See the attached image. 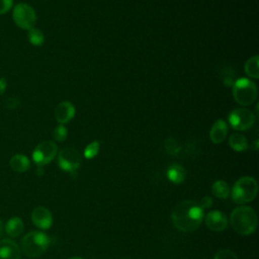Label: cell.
<instances>
[{
  "mask_svg": "<svg viewBox=\"0 0 259 259\" xmlns=\"http://www.w3.org/2000/svg\"><path fill=\"white\" fill-rule=\"evenodd\" d=\"M13 5V0H0V14L7 13Z\"/></svg>",
  "mask_w": 259,
  "mask_h": 259,
  "instance_id": "4316f807",
  "label": "cell"
},
{
  "mask_svg": "<svg viewBox=\"0 0 259 259\" xmlns=\"http://www.w3.org/2000/svg\"><path fill=\"white\" fill-rule=\"evenodd\" d=\"M200 206L203 208V209H206V208H209L211 205H212V198L208 195L206 196H203L200 201H198Z\"/></svg>",
  "mask_w": 259,
  "mask_h": 259,
  "instance_id": "83f0119b",
  "label": "cell"
},
{
  "mask_svg": "<svg viewBox=\"0 0 259 259\" xmlns=\"http://www.w3.org/2000/svg\"><path fill=\"white\" fill-rule=\"evenodd\" d=\"M99 152V142L93 141L84 150V157L87 159L94 158Z\"/></svg>",
  "mask_w": 259,
  "mask_h": 259,
  "instance_id": "7402d4cb",
  "label": "cell"
},
{
  "mask_svg": "<svg viewBox=\"0 0 259 259\" xmlns=\"http://www.w3.org/2000/svg\"><path fill=\"white\" fill-rule=\"evenodd\" d=\"M75 115V106L70 101L60 102L55 109V118L60 124L69 122Z\"/></svg>",
  "mask_w": 259,
  "mask_h": 259,
  "instance_id": "7c38bea8",
  "label": "cell"
},
{
  "mask_svg": "<svg viewBox=\"0 0 259 259\" xmlns=\"http://www.w3.org/2000/svg\"><path fill=\"white\" fill-rule=\"evenodd\" d=\"M31 221L38 229L48 230L53 225V215L48 208L37 206L31 212Z\"/></svg>",
  "mask_w": 259,
  "mask_h": 259,
  "instance_id": "30bf717a",
  "label": "cell"
},
{
  "mask_svg": "<svg viewBox=\"0 0 259 259\" xmlns=\"http://www.w3.org/2000/svg\"><path fill=\"white\" fill-rule=\"evenodd\" d=\"M245 72L251 78L257 79L259 77V58H258V56H253L246 61Z\"/></svg>",
  "mask_w": 259,
  "mask_h": 259,
  "instance_id": "ffe728a7",
  "label": "cell"
},
{
  "mask_svg": "<svg viewBox=\"0 0 259 259\" xmlns=\"http://www.w3.org/2000/svg\"><path fill=\"white\" fill-rule=\"evenodd\" d=\"M257 145H258V141L256 140V141L254 142V150H257V149H258V146H257Z\"/></svg>",
  "mask_w": 259,
  "mask_h": 259,
  "instance_id": "1f68e13d",
  "label": "cell"
},
{
  "mask_svg": "<svg viewBox=\"0 0 259 259\" xmlns=\"http://www.w3.org/2000/svg\"><path fill=\"white\" fill-rule=\"evenodd\" d=\"M228 135V126L225 120L218 119L210 127L209 139L213 144H221L225 141Z\"/></svg>",
  "mask_w": 259,
  "mask_h": 259,
  "instance_id": "5bb4252c",
  "label": "cell"
},
{
  "mask_svg": "<svg viewBox=\"0 0 259 259\" xmlns=\"http://www.w3.org/2000/svg\"><path fill=\"white\" fill-rule=\"evenodd\" d=\"M57 153L58 147L55 142L44 141L34 148L32 152V160L37 166L42 167L53 161Z\"/></svg>",
  "mask_w": 259,
  "mask_h": 259,
  "instance_id": "9c48e42d",
  "label": "cell"
},
{
  "mask_svg": "<svg viewBox=\"0 0 259 259\" xmlns=\"http://www.w3.org/2000/svg\"><path fill=\"white\" fill-rule=\"evenodd\" d=\"M9 165L13 171L23 173L29 169L30 162L26 156L22 154H16L9 160Z\"/></svg>",
  "mask_w": 259,
  "mask_h": 259,
  "instance_id": "2e32d148",
  "label": "cell"
},
{
  "mask_svg": "<svg viewBox=\"0 0 259 259\" xmlns=\"http://www.w3.org/2000/svg\"><path fill=\"white\" fill-rule=\"evenodd\" d=\"M186 171L184 167L180 164H171L167 169V178L175 183L180 184L185 180Z\"/></svg>",
  "mask_w": 259,
  "mask_h": 259,
  "instance_id": "9a60e30c",
  "label": "cell"
},
{
  "mask_svg": "<svg viewBox=\"0 0 259 259\" xmlns=\"http://www.w3.org/2000/svg\"><path fill=\"white\" fill-rule=\"evenodd\" d=\"M67 136H68V131L67 128L65 127V125L63 124H59L57 125L55 128H54V132H53V138L55 141L57 142H63L67 139Z\"/></svg>",
  "mask_w": 259,
  "mask_h": 259,
  "instance_id": "603a6c76",
  "label": "cell"
},
{
  "mask_svg": "<svg viewBox=\"0 0 259 259\" xmlns=\"http://www.w3.org/2000/svg\"><path fill=\"white\" fill-rule=\"evenodd\" d=\"M69 259H82L81 257H77V256H74V257H71V258H69Z\"/></svg>",
  "mask_w": 259,
  "mask_h": 259,
  "instance_id": "d6a6232c",
  "label": "cell"
},
{
  "mask_svg": "<svg viewBox=\"0 0 259 259\" xmlns=\"http://www.w3.org/2000/svg\"><path fill=\"white\" fill-rule=\"evenodd\" d=\"M230 222L235 232L243 236H248L255 232L258 219L255 210L251 206L242 205L232 211Z\"/></svg>",
  "mask_w": 259,
  "mask_h": 259,
  "instance_id": "7a4b0ae2",
  "label": "cell"
},
{
  "mask_svg": "<svg viewBox=\"0 0 259 259\" xmlns=\"http://www.w3.org/2000/svg\"><path fill=\"white\" fill-rule=\"evenodd\" d=\"M23 222L18 217L11 218L5 225V232L10 237H18L23 231Z\"/></svg>",
  "mask_w": 259,
  "mask_h": 259,
  "instance_id": "e0dca14e",
  "label": "cell"
},
{
  "mask_svg": "<svg viewBox=\"0 0 259 259\" xmlns=\"http://www.w3.org/2000/svg\"><path fill=\"white\" fill-rule=\"evenodd\" d=\"M233 96L239 104L250 105L257 98V87L250 79H238L233 84Z\"/></svg>",
  "mask_w": 259,
  "mask_h": 259,
  "instance_id": "5b68a950",
  "label": "cell"
},
{
  "mask_svg": "<svg viewBox=\"0 0 259 259\" xmlns=\"http://www.w3.org/2000/svg\"><path fill=\"white\" fill-rule=\"evenodd\" d=\"M0 259H20V249L13 240L0 241Z\"/></svg>",
  "mask_w": 259,
  "mask_h": 259,
  "instance_id": "4fadbf2b",
  "label": "cell"
},
{
  "mask_svg": "<svg viewBox=\"0 0 259 259\" xmlns=\"http://www.w3.org/2000/svg\"><path fill=\"white\" fill-rule=\"evenodd\" d=\"M258 192V183L251 176L239 178L233 185L231 191L232 200L237 204H244L252 201Z\"/></svg>",
  "mask_w": 259,
  "mask_h": 259,
  "instance_id": "3957f363",
  "label": "cell"
},
{
  "mask_svg": "<svg viewBox=\"0 0 259 259\" xmlns=\"http://www.w3.org/2000/svg\"><path fill=\"white\" fill-rule=\"evenodd\" d=\"M36 174H37V175H42V174H44V170H42V167H39V166H37Z\"/></svg>",
  "mask_w": 259,
  "mask_h": 259,
  "instance_id": "f546056e",
  "label": "cell"
},
{
  "mask_svg": "<svg viewBox=\"0 0 259 259\" xmlns=\"http://www.w3.org/2000/svg\"><path fill=\"white\" fill-rule=\"evenodd\" d=\"M3 232H4V227H3L2 222L0 221V237L3 235Z\"/></svg>",
  "mask_w": 259,
  "mask_h": 259,
  "instance_id": "4dcf8cb0",
  "label": "cell"
},
{
  "mask_svg": "<svg viewBox=\"0 0 259 259\" xmlns=\"http://www.w3.org/2000/svg\"><path fill=\"white\" fill-rule=\"evenodd\" d=\"M229 145L234 151H237V152L246 151L249 147L246 137L239 133H234L230 136Z\"/></svg>",
  "mask_w": 259,
  "mask_h": 259,
  "instance_id": "ac0fdd59",
  "label": "cell"
},
{
  "mask_svg": "<svg viewBox=\"0 0 259 259\" xmlns=\"http://www.w3.org/2000/svg\"><path fill=\"white\" fill-rule=\"evenodd\" d=\"M81 162L82 159L80 153L72 147H65L58 154L59 167L72 175L76 173L77 169L81 165Z\"/></svg>",
  "mask_w": 259,
  "mask_h": 259,
  "instance_id": "52a82bcc",
  "label": "cell"
},
{
  "mask_svg": "<svg viewBox=\"0 0 259 259\" xmlns=\"http://www.w3.org/2000/svg\"><path fill=\"white\" fill-rule=\"evenodd\" d=\"M204 221L206 227L213 232H221L225 230L229 223L227 215L220 210H212L207 212Z\"/></svg>",
  "mask_w": 259,
  "mask_h": 259,
  "instance_id": "8fae6325",
  "label": "cell"
},
{
  "mask_svg": "<svg viewBox=\"0 0 259 259\" xmlns=\"http://www.w3.org/2000/svg\"><path fill=\"white\" fill-rule=\"evenodd\" d=\"M229 123L236 131H246L255 122L254 113L248 108H236L229 114Z\"/></svg>",
  "mask_w": 259,
  "mask_h": 259,
  "instance_id": "ba28073f",
  "label": "cell"
},
{
  "mask_svg": "<svg viewBox=\"0 0 259 259\" xmlns=\"http://www.w3.org/2000/svg\"><path fill=\"white\" fill-rule=\"evenodd\" d=\"M7 88V81L4 77L0 78V96L6 91Z\"/></svg>",
  "mask_w": 259,
  "mask_h": 259,
  "instance_id": "f1b7e54d",
  "label": "cell"
},
{
  "mask_svg": "<svg viewBox=\"0 0 259 259\" xmlns=\"http://www.w3.org/2000/svg\"><path fill=\"white\" fill-rule=\"evenodd\" d=\"M203 208L199 202L192 199L182 200L176 204L171 213V220L176 229L181 232H193L202 223Z\"/></svg>",
  "mask_w": 259,
  "mask_h": 259,
  "instance_id": "6da1fadb",
  "label": "cell"
},
{
  "mask_svg": "<svg viewBox=\"0 0 259 259\" xmlns=\"http://www.w3.org/2000/svg\"><path fill=\"white\" fill-rule=\"evenodd\" d=\"M165 149L170 155H176L180 151V148L174 139H167L165 141Z\"/></svg>",
  "mask_w": 259,
  "mask_h": 259,
  "instance_id": "cb8c5ba5",
  "label": "cell"
},
{
  "mask_svg": "<svg viewBox=\"0 0 259 259\" xmlns=\"http://www.w3.org/2000/svg\"><path fill=\"white\" fill-rule=\"evenodd\" d=\"M19 105H20V101L16 97H7L4 102V106L10 110L16 109Z\"/></svg>",
  "mask_w": 259,
  "mask_h": 259,
  "instance_id": "484cf974",
  "label": "cell"
},
{
  "mask_svg": "<svg viewBox=\"0 0 259 259\" xmlns=\"http://www.w3.org/2000/svg\"><path fill=\"white\" fill-rule=\"evenodd\" d=\"M27 39L31 45L38 47V46H41L44 44L45 35H44V33L40 29L33 26L30 29H28Z\"/></svg>",
  "mask_w": 259,
  "mask_h": 259,
  "instance_id": "44dd1931",
  "label": "cell"
},
{
  "mask_svg": "<svg viewBox=\"0 0 259 259\" xmlns=\"http://www.w3.org/2000/svg\"><path fill=\"white\" fill-rule=\"evenodd\" d=\"M49 236L39 231L27 233L21 240V250L29 258L40 256L50 246Z\"/></svg>",
  "mask_w": 259,
  "mask_h": 259,
  "instance_id": "277c9868",
  "label": "cell"
},
{
  "mask_svg": "<svg viewBox=\"0 0 259 259\" xmlns=\"http://www.w3.org/2000/svg\"><path fill=\"white\" fill-rule=\"evenodd\" d=\"M12 18L15 24L22 29H30L36 21L34 9L26 3H18L13 7Z\"/></svg>",
  "mask_w": 259,
  "mask_h": 259,
  "instance_id": "8992f818",
  "label": "cell"
},
{
  "mask_svg": "<svg viewBox=\"0 0 259 259\" xmlns=\"http://www.w3.org/2000/svg\"><path fill=\"white\" fill-rule=\"evenodd\" d=\"M213 259H238V257L229 249H221L214 254Z\"/></svg>",
  "mask_w": 259,
  "mask_h": 259,
  "instance_id": "d4e9b609",
  "label": "cell"
},
{
  "mask_svg": "<svg viewBox=\"0 0 259 259\" xmlns=\"http://www.w3.org/2000/svg\"><path fill=\"white\" fill-rule=\"evenodd\" d=\"M211 193L218 198L225 199L230 195V186L224 180H217L211 186Z\"/></svg>",
  "mask_w": 259,
  "mask_h": 259,
  "instance_id": "d6986e66",
  "label": "cell"
}]
</instances>
